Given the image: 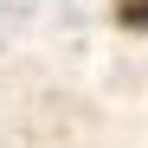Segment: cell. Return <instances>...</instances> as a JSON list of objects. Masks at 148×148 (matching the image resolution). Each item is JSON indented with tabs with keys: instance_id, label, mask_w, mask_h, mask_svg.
Listing matches in <instances>:
<instances>
[{
	"instance_id": "cell-1",
	"label": "cell",
	"mask_w": 148,
	"mask_h": 148,
	"mask_svg": "<svg viewBox=\"0 0 148 148\" xmlns=\"http://www.w3.org/2000/svg\"><path fill=\"white\" fill-rule=\"evenodd\" d=\"M116 26L122 32H148V0H116Z\"/></svg>"
}]
</instances>
